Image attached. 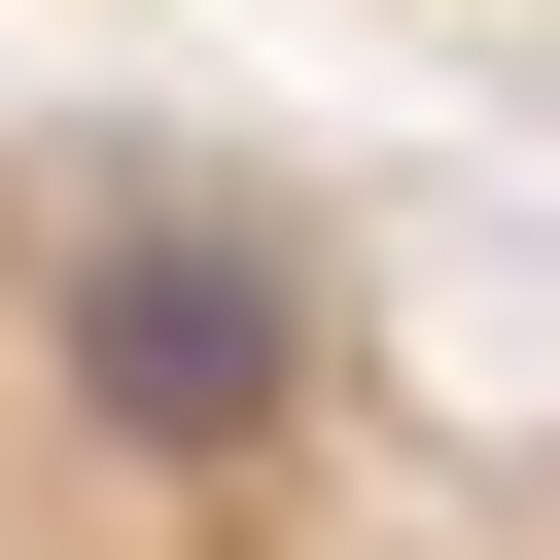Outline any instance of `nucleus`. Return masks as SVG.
<instances>
[{
  "instance_id": "f257e3e1",
  "label": "nucleus",
  "mask_w": 560,
  "mask_h": 560,
  "mask_svg": "<svg viewBox=\"0 0 560 560\" xmlns=\"http://www.w3.org/2000/svg\"><path fill=\"white\" fill-rule=\"evenodd\" d=\"M0 560H560V350H455L280 140L0 105Z\"/></svg>"
}]
</instances>
